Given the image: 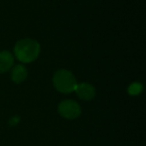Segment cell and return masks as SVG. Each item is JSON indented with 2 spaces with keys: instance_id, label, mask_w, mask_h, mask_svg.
Masks as SVG:
<instances>
[{
  "instance_id": "1",
  "label": "cell",
  "mask_w": 146,
  "mask_h": 146,
  "mask_svg": "<svg viewBox=\"0 0 146 146\" xmlns=\"http://www.w3.org/2000/svg\"><path fill=\"white\" fill-rule=\"evenodd\" d=\"M40 53L38 42L32 39H22L16 43L14 47L15 57L22 63H31L35 61Z\"/></svg>"
},
{
  "instance_id": "2",
  "label": "cell",
  "mask_w": 146,
  "mask_h": 146,
  "mask_svg": "<svg viewBox=\"0 0 146 146\" xmlns=\"http://www.w3.org/2000/svg\"><path fill=\"white\" fill-rule=\"evenodd\" d=\"M53 86L61 94H70L75 90L77 81L70 71L61 69L53 76Z\"/></svg>"
},
{
  "instance_id": "3",
  "label": "cell",
  "mask_w": 146,
  "mask_h": 146,
  "mask_svg": "<svg viewBox=\"0 0 146 146\" xmlns=\"http://www.w3.org/2000/svg\"><path fill=\"white\" fill-rule=\"evenodd\" d=\"M58 113L65 119H76L81 114V108L75 100H64L59 104Z\"/></svg>"
},
{
  "instance_id": "4",
  "label": "cell",
  "mask_w": 146,
  "mask_h": 146,
  "mask_svg": "<svg viewBox=\"0 0 146 146\" xmlns=\"http://www.w3.org/2000/svg\"><path fill=\"white\" fill-rule=\"evenodd\" d=\"M77 96L82 100H91L94 98L96 94L95 88L88 83H80L77 84L75 90Z\"/></svg>"
},
{
  "instance_id": "5",
  "label": "cell",
  "mask_w": 146,
  "mask_h": 146,
  "mask_svg": "<svg viewBox=\"0 0 146 146\" xmlns=\"http://www.w3.org/2000/svg\"><path fill=\"white\" fill-rule=\"evenodd\" d=\"M14 64V57L8 51L0 52V74L8 72Z\"/></svg>"
},
{
  "instance_id": "6",
  "label": "cell",
  "mask_w": 146,
  "mask_h": 146,
  "mask_svg": "<svg viewBox=\"0 0 146 146\" xmlns=\"http://www.w3.org/2000/svg\"><path fill=\"white\" fill-rule=\"evenodd\" d=\"M27 70L23 65H17L11 71V80L15 84H21L27 78Z\"/></svg>"
},
{
  "instance_id": "7",
  "label": "cell",
  "mask_w": 146,
  "mask_h": 146,
  "mask_svg": "<svg viewBox=\"0 0 146 146\" xmlns=\"http://www.w3.org/2000/svg\"><path fill=\"white\" fill-rule=\"evenodd\" d=\"M142 85L140 83H133L129 86L128 88V94L131 96H137L142 92Z\"/></svg>"
}]
</instances>
